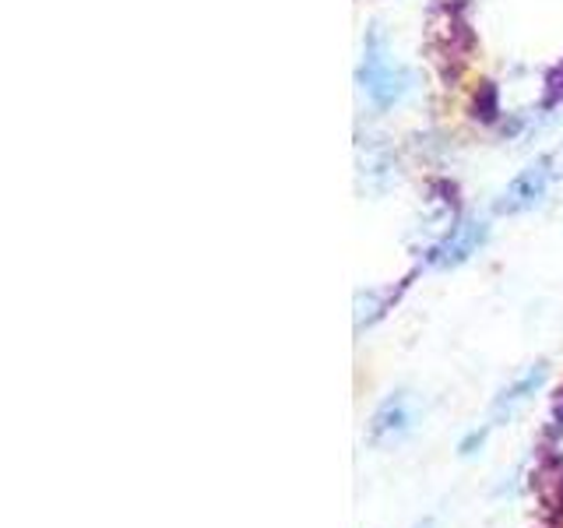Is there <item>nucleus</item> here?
Returning a JSON list of instances; mask_svg holds the SVG:
<instances>
[{"instance_id": "1", "label": "nucleus", "mask_w": 563, "mask_h": 528, "mask_svg": "<svg viewBox=\"0 0 563 528\" xmlns=\"http://www.w3.org/2000/svg\"><path fill=\"white\" fill-rule=\"evenodd\" d=\"M356 78H360V88L366 92V99L374 102L377 110H391V106H398L412 92V81H416L412 70L387 53V43L380 32H369Z\"/></svg>"}, {"instance_id": "2", "label": "nucleus", "mask_w": 563, "mask_h": 528, "mask_svg": "<svg viewBox=\"0 0 563 528\" xmlns=\"http://www.w3.org/2000/svg\"><path fill=\"white\" fill-rule=\"evenodd\" d=\"M422 422V413H419V402L412 392H391L387 395L374 416H369V444L374 448H395V444H405Z\"/></svg>"}, {"instance_id": "3", "label": "nucleus", "mask_w": 563, "mask_h": 528, "mask_svg": "<svg viewBox=\"0 0 563 528\" xmlns=\"http://www.w3.org/2000/svg\"><path fill=\"white\" fill-rule=\"evenodd\" d=\"M553 176H556L553 158H550V155L536 158L532 166L521 169V173L515 176V180H510V184L504 187V194L497 198V205H493V208H497V216H521V211L536 208V205L545 198V190H550Z\"/></svg>"}, {"instance_id": "4", "label": "nucleus", "mask_w": 563, "mask_h": 528, "mask_svg": "<svg viewBox=\"0 0 563 528\" xmlns=\"http://www.w3.org/2000/svg\"><path fill=\"white\" fill-rule=\"evenodd\" d=\"M486 240H489V226L479 219H468L462 226H454L437 246H430L427 264L430 268H457V264H465L472 254H479V246Z\"/></svg>"}, {"instance_id": "5", "label": "nucleus", "mask_w": 563, "mask_h": 528, "mask_svg": "<svg viewBox=\"0 0 563 528\" xmlns=\"http://www.w3.org/2000/svg\"><path fill=\"white\" fill-rule=\"evenodd\" d=\"M545 377H550V370H545V363L528 366L515 384H507L504 392L497 395V402H493V419L504 422V419L515 416V413L521 409V405H528V402L536 398V392H542Z\"/></svg>"}, {"instance_id": "6", "label": "nucleus", "mask_w": 563, "mask_h": 528, "mask_svg": "<svg viewBox=\"0 0 563 528\" xmlns=\"http://www.w3.org/2000/svg\"><path fill=\"white\" fill-rule=\"evenodd\" d=\"M486 437H489V427L465 433V437H462V444H457V454H462V458H475V454H479V451L486 448Z\"/></svg>"}, {"instance_id": "7", "label": "nucleus", "mask_w": 563, "mask_h": 528, "mask_svg": "<svg viewBox=\"0 0 563 528\" xmlns=\"http://www.w3.org/2000/svg\"><path fill=\"white\" fill-rule=\"evenodd\" d=\"M550 158H553V169H556V173H563V148H560L556 155H550Z\"/></svg>"}, {"instance_id": "8", "label": "nucleus", "mask_w": 563, "mask_h": 528, "mask_svg": "<svg viewBox=\"0 0 563 528\" xmlns=\"http://www.w3.org/2000/svg\"><path fill=\"white\" fill-rule=\"evenodd\" d=\"M412 528H437V521L433 518H422L419 525H412Z\"/></svg>"}]
</instances>
